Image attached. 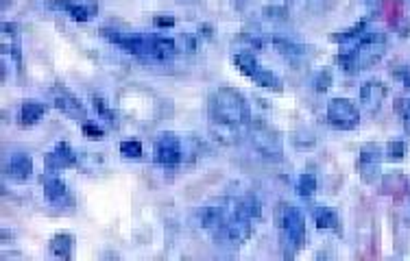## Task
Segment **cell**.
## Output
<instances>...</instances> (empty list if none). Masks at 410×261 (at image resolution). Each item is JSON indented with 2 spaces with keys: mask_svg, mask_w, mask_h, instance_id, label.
I'll use <instances>...</instances> for the list:
<instances>
[{
  "mask_svg": "<svg viewBox=\"0 0 410 261\" xmlns=\"http://www.w3.org/2000/svg\"><path fill=\"white\" fill-rule=\"evenodd\" d=\"M101 35L107 42L116 44L133 57L148 59V61H166L179 52L177 39L166 35H146V33H120L112 29H101Z\"/></svg>",
  "mask_w": 410,
  "mask_h": 261,
  "instance_id": "1",
  "label": "cell"
},
{
  "mask_svg": "<svg viewBox=\"0 0 410 261\" xmlns=\"http://www.w3.org/2000/svg\"><path fill=\"white\" fill-rule=\"evenodd\" d=\"M208 114L214 125L238 129L251 122L249 105L244 96L234 87H218L210 94L208 101Z\"/></svg>",
  "mask_w": 410,
  "mask_h": 261,
  "instance_id": "2",
  "label": "cell"
},
{
  "mask_svg": "<svg viewBox=\"0 0 410 261\" xmlns=\"http://www.w3.org/2000/svg\"><path fill=\"white\" fill-rule=\"evenodd\" d=\"M389 48V39L384 33H362L351 48H345L338 54L336 61L347 74H358L367 67H373Z\"/></svg>",
  "mask_w": 410,
  "mask_h": 261,
  "instance_id": "3",
  "label": "cell"
},
{
  "mask_svg": "<svg viewBox=\"0 0 410 261\" xmlns=\"http://www.w3.org/2000/svg\"><path fill=\"white\" fill-rule=\"evenodd\" d=\"M280 240L286 257H293L306 242V218L295 205L282 202L277 207Z\"/></svg>",
  "mask_w": 410,
  "mask_h": 261,
  "instance_id": "4",
  "label": "cell"
},
{
  "mask_svg": "<svg viewBox=\"0 0 410 261\" xmlns=\"http://www.w3.org/2000/svg\"><path fill=\"white\" fill-rule=\"evenodd\" d=\"M249 137H251L253 148H255L257 153L262 155L266 161H282V157H284L282 135H280L275 129H273V127H269L266 122L253 120V122H251Z\"/></svg>",
  "mask_w": 410,
  "mask_h": 261,
  "instance_id": "5",
  "label": "cell"
},
{
  "mask_svg": "<svg viewBox=\"0 0 410 261\" xmlns=\"http://www.w3.org/2000/svg\"><path fill=\"white\" fill-rule=\"evenodd\" d=\"M234 63L238 65V70L244 74V76H249L253 83H257L260 87H264L269 92H282L284 90V83H282V79L275 74V72H271L266 70L264 65H260V61L255 59V54L251 50H244V52H238L236 57H234Z\"/></svg>",
  "mask_w": 410,
  "mask_h": 261,
  "instance_id": "6",
  "label": "cell"
},
{
  "mask_svg": "<svg viewBox=\"0 0 410 261\" xmlns=\"http://www.w3.org/2000/svg\"><path fill=\"white\" fill-rule=\"evenodd\" d=\"M251 220L247 218H240V216H231V218H225L221 225H218L212 236H214V242L221 244V246H231V249H236V246H242L251 238Z\"/></svg>",
  "mask_w": 410,
  "mask_h": 261,
  "instance_id": "7",
  "label": "cell"
},
{
  "mask_svg": "<svg viewBox=\"0 0 410 261\" xmlns=\"http://www.w3.org/2000/svg\"><path fill=\"white\" fill-rule=\"evenodd\" d=\"M327 122L340 131H351L360 125V112L349 98H332L327 103Z\"/></svg>",
  "mask_w": 410,
  "mask_h": 261,
  "instance_id": "8",
  "label": "cell"
},
{
  "mask_svg": "<svg viewBox=\"0 0 410 261\" xmlns=\"http://www.w3.org/2000/svg\"><path fill=\"white\" fill-rule=\"evenodd\" d=\"M184 157V150H182V140L177 137L175 133L166 131V133H159L157 140L153 144V159L155 163L164 168H170L177 166V163L182 161Z\"/></svg>",
  "mask_w": 410,
  "mask_h": 261,
  "instance_id": "9",
  "label": "cell"
},
{
  "mask_svg": "<svg viewBox=\"0 0 410 261\" xmlns=\"http://www.w3.org/2000/svg\"><path fill=\"white\" fill-rule=\"evenodd\" d=\"M358 172L364 183H375L382 174V146L364 144L358 157Z\"/></svg>",
  "mask_w": 410,
  "mask_h": 261,
  "instance_id": "10",
  "label": "cell"
},
{
  "mask_svg": "<svg viewBox=\"0 0 410 261\" xmlns=\"http://www.w3.org/2000/svg\"><path fill=\"white\" fill-rule=\"evenodd\" d=\"M42 187H44L46 200L52 205V207H57V209L75 207V198L70 194V189H68L66 181H61L57 174H46L42 178Z\"/></svg>",
  "mask_w": 410,
  "mask_h": 261,
  "instance_id": "11",
  "label": "cell"
},
{
  "mask_svg": "<svg viewBox=\"0 0 410 261\" xmlns=\"http://www.w3.org/2000/svg\"><path fill=\"white\" fill-rule=\"evenodd\" d=\"M52 103L68 118L79 120V122H86L88 120V112H86L84 103H81L72 92H68L66 87H55L52 90Z\"/></svg>",
  "mask_w": 410,
  "mask_h": 261,
  "instance_id": "12",
  "label": "cell"
},
{
  "mask_svg": "<svg viewBox=\"0 0 410 261\" xmlns=\"http://www.w3.org/2000/svg\"><path fill=\"white\" fill-rule=\"evenodd\" d=\"M77 153L72 150V146L68 142H57L50 153L44 155V166L50 172H59V170H68V168H75L77 166Z\"/></svg>",
  "mask_w": 410,
  "mask_h": 261,
  "instance_id": "13",
  "label": "cell"
},
{
  "mask_svg": "<svg viewBox=\"0 0 410 261\" xmlns=\"http://www.w3.org/2000/svg\"><path fill=\"white\" fill-rule=\"evenodd\" d=\"M387 94H389V90H387L384 83H382V81L369 79L367 83H362V87H360V105H362V109L367 114H378L382 103H384V98H387Z\"/></svg>",
  "mask_w": 410,
  "mask_h": 261,
  "instance_id": "14",
  "label": "cell"
},
{
  "mask_svg": "<svg viewBox=\"0 0 410 261\" xmlns=\"http://www.w3.org/2000/svg\"><path fill=\"white\" fill-rule=\"evenodd\" d=\"M5 172L11 181L16 183H26L33 174V159L26 155V153H13L7 159V166Z\"/></svg>",
  "mask_w": 410,
  "mask_h": 261,
  "instance_id": "15",
  "label": "cell"
},
{
  "mask_svg": "<svg viewBox=\"0 0 410 261\" xmlns=\"http://www.w3.org/2000/svg\"><path fill=\"white\" fill-rule=\"evenodd\" d=\"M50 7L66 11L68 16H70L72 20H77V22H90L99 11V7L94 3L86 5V3H75V0H50Z\"/></svg>",
  "mask_w": 410,
  "mask_h": 261,
  "instance_id": "16",
  "label": "cell"
},
{
  "mask_svg": "<svg viewBox=\"0 0 410 261\" xmlns=\"http://www.w3.org/2000/svg\"><path fill=\"white\" fill-rule=\"evenodd\" d=\"M46 105L44 103H39V101H24L22 107H20V125L22 127H33L37 125L39 120H42V116L46 114Z\"/></svg>",
  "mask_w": 410,
  "mask_h": 261,
  "instance_id": "17",
  "label": "cell"
},
{
  "mask_svg": "<svg viewBox=\"0 0 410 261\" xmlns=\"http://www.w3.org/2000/svg\"><path fill=\"white\" fill-rule=\"evenodd\" d=\"M312 218L317 227L321 231H334V233H340V218L336 213V209L332 207H314L312 209Z\"/></svg>",
  "mask_w": 410,
  "mask_h": 261,
  "instance_id": "18",
  "label": "cell"
},
{
  "mask_svg": "<svg viewBox=\"0 0 410 261\" xmlns=\"http://www.w3.org/2000/svg\"><path fill=\"white\" fill-rule=\"evenodd\" d=\"M50 255L59 259H72L75 257V238L70 233H57L50 240Z\"/></svg>",
  "mask_w": 410,
  "mask_h": 261,
  "instance_id": "19",
  "label": "cell"
},
{
  "mask_svg": "<svg viewBox=\"0 0 410 261\" xmlns=\"http://www.w3.org/2000/svg\"><path fill=\"white\" fill-rule=\"evenodd\" d=\"M234 213L247 220H255L262 216V205H260L257 198L253 196H242L234 202Z\"/></svg>",
  "mask_w": 410,
  "mask_h": 261,
  "instance_id": "20",
  "label": "cell"
},
{
  "mask_svg": "<svg viewBox=\"0 0 410 261\" xmlns=\"http://www.w3.org/2000/svg\"><path fill=\"white\" fill-rule=\"evenodd\" d=\"M227 216H225V211L221 209V207H203L201 211H199V222H201V227H205V229H210V231H214L218 225L223 222Z\"/></svg>",
  "mask_w": 410,
  "mask_h": 261,
  "instance_id": "21",
  "label": "cell"
},
{
  "mask_svg": "<svg viewBox=\"0 0 410 261\" xmlns=\"http://www.w3.org/2000/svg\"><path fill=\"white\" fill-rule=\"evenodd\" d=\"M317 191V174L314 172H304L297 181V194L302 198H312Z\"/></svg>",
  "mask_w": 410,
  "mask_h": 261,
  "instance_id": "22",
  "label": "cell"
},
{
  "mask_svg": "<svg viewBox=\"0 0 410 261\" xmlns=\"http://www.w3.org/2000/svg\"><path fill=\"white\" fill-rule=\"evenodd\" d=\"M273 44H275V48L282 52V54H286V57H304V52H306V48L304 46H299V44H295V42H291V39H286V37H275L273 39Z\"/></svg>",
  "mask_w": 410,
  "mask_h": 261,
  "instance_id": "23",
  "label": "cell"
},
{
  "mask_svg": "<svg viewBox=\"0 0 410 261\" xmlns=\"http://www.w3.org/2000/svg\"><path fill=\"white\" fill-rule=\"evenodd\" d=\"M92 103H94V112L99 114L101 120H105L109 127H116V114H114V109L109 107L101 96H92Z\"/></svg>",
  "mask_w": 410,
  "mask_h": 261,
  "instance_id": "24",
  "label": "cell"
},
{
  "mask_svg": "<svg viewBox=\"0 0 410 261\" xmlns=\"http://www.w3.org/2000/svg\"><path fill=\"white\" fill-rule=\"evenodd\" d=\"M120 155L125 159H140L142 157V142L140 140L120 142Z\"/></svg>",
  "mask_w": 410,
  "mask_h": 261,
  "instance_id": "25",
  "label": "cell"
},
{
  "mask_svg": "<svg viewBox=\"0 0 410 261\" xmlns=\"http://www.w3.org/2000/svg\"><path fill=\"white\" fill-rule=\"evenodd\" d=\"M406 157V142L404 140H393L387 144V159L389 161H402Z\"/></svg>",
  "mask_w": 410,
  "mask_h": 261,
  "instance_id": "26",
  "label": "cell"
},
{
  "mask_svg": "<svg viewBox=\"0 0 410 261\" xmlns=\"http://www.w3.org/2000/svg\"><path fill=\"white\" fill-rule=\"evenodd\" d=\"M398 114L402 116V122H404V131L410 135V98H400L398 101Z\"/></svg>",
  "mask_w": 410,
  "mask_h": 261,
  "instance_id": "27",
  "label": "cell"
},
{
  "mask_svg": "<svg viewBox=\"0 0 410 261\" xmlns=\"http://www.w3.org/2000/svg\"><path fill=\"white\" fill-rule=\"evenodd\" d=\"M330 85H332V72L330 70L319 72L317 79H314V90H317L319 94L327 92V90H330Z\"/></svg>",
  "mask_w": 410,
  "mask_h": 261,
  "instance_id": "28",
  "label": "cell"
},
{
  "mask_svg": "<svg viewBox=\"0 0 410 261\" xmlns=\"http://www.w3.org/2000/svg\"><path fill=\"white\" fill-rule=\"evenodd\" d=\"M391 74L395 79H400L406 90H410V67L408 65H393L391 67Z\"/></svg>",
  "mask_w": 410,
  "mask_h": 261,
  "instance_id": "29",
  "label": "cell"
},
{
  "mask_svg": "<svg viewBox=\"0 0 410 261\" xmlns=\"http://www.w3.org/2000/svg\"><path fill=\"white\" fill-rule=\"evenodd\" d=\"M81 129H84V133H86V135L94 137V140H97V137H103V135H105V131H103L99 125H94V122H90V120L81 122Z\"/></svg>",
  "mask_w": 410,
  "mask_h": 261,
  "instance_id": "30",
  "label": "cell"
},
{
  "mask_svg": "<svg viewBox=\"0 0 410 261\" xmlns=\"http://www.w3.org/2000/svg\"><path fill=\"white\" fill-rule=\"evenodd\" d=\"M402 222L410 227V198L404 202V207H402Z\"/></svg>",
  "mask_w": 410,
  "mask_h": 261,
  "instance_id": "31",
  "label": "cell"
},
{
  "mask_svg": "<svg viewBox=\"0 0 410 261\" xmlns=\"http://www.w3.org/2000/svg\"><path fill=\"white\" fill-rule=\"evenodd\" d=\"M155 24H157V26H164V24H166V26H173V24H175V20H173L170 16H166V18H164V16H157V18H155Z\"/></svg>",
  "mask_w": 410,
  "mask_h": 261,
  "instance_id": "32",
  "label": "cell"
},
{
  "mask_svg": "<svg viewBox=\"0 0 410 261\" xmlns=\"http://www.w3.org/2000/svg\"><path fill=\"white\" fill-rule=\"evenodd\" d=\"M231 3H234V5H236L238 9H242L244 5H247V0H231Z\"/></svg>",
  "mask_w": 410,
  "mask_h": 261,
  "instance_id": "33",
  "label": "cell"
},
{
  "mask_svg": "<svg viewBox=\"0 0 410 261\" xmlns=\"http://www.w3.org/2000/svg\"><path fill=\"white\" fill-rule=\"evenodd\" d=\"M364 3H375V0H364Z\"/></svg>",
  "mask_w": 410,
  "mask_h": 261,
  "instance_id": "34",
  "label": "cell"
}]
</instances>
